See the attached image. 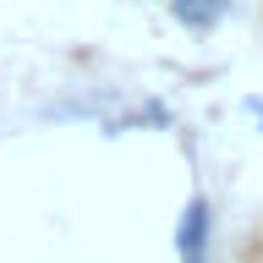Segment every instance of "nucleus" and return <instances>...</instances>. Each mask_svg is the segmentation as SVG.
<instances>
[{
    "instance_id": "nucleus-1",
    "label": "nucleus",
    "mask_w": 263,
    "mask_h": 263,
    "mask_svg": "<svg viewBox=\"0 0 263 263\" xmlns=\"http://www.w3.org/2000/svg\"><path fill=\"white\" fill-rule=\"evenodd\" d=\"M230 0H170V11H176L181 28H192V33H209L219 16H225Z\"/></svg>"
},
{
    "instance_id": "nucleus-3",
    "label": "nucleus",
    "mask_w": 263,
    "mask_h": 263,
    "mask_svg": "<svg viewBox=\"0 0 263 263\" xmlns=\"http://www.w3.org/2000/svg\"><path fill=\"white\" fill-rule=\"evenodd\" d=\"M192 263H197V258H192Z\"/></svg>"
},
{
    "instance_id": "nucleus-2",
    "label": "nucleus",
    "mask_w": 263,
    "mask_h": 263,
    "mask_svg": "<svg viewBox=\"0 0 263 263\" xmlns=\"http://www.w3.org/2000/svg\"><path fill=\"white\" fill-rule=\"evenodd\" d=\"M203 230H209V209H203V197H197L192 209H186V225H181V247L197 258V247H203Z\"/></svg>"
}]
</instances>
